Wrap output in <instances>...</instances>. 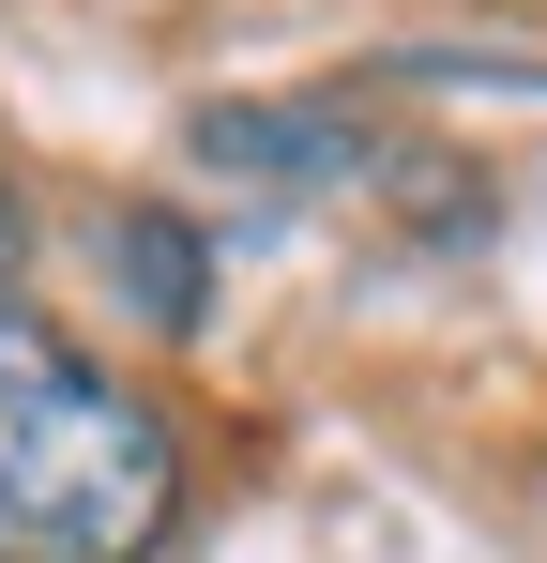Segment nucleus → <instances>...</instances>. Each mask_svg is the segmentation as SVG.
<instances>
[{"mask_svg":"<svg viewBox=\"0 0 547 563\" xmlns=\"http://www.w3.org/2000/svg\"><path fill=\"white\" fill-rule=\"evenodd\" d=\"M107 289H122V320L137 335H198L213 320V244H198V213H168V198H107Z\"/></svg>","mask_w":547,"mask_h":563,"instance_id":"obj_3","label":"nucleus"},{"mask_svg":"<svg viewBox=\"0 0 547 563\" xmlns=\"http://www.w3.org/2000/svg\"><path fill=\"white\" fill-rule=\"evenodd\" d=\"M182 168L198 184H244V198H289V213H320V198H380V184H426V153L350 92H228L182 122Z\"/></svg>","mask_w":547,"mask_h":563,"instance_id":"obj_2","label":"nucleus"},{"mask_svg":"<svg viewBox=\"0 0 547 563\" xmlns=\"http://www.w3.org/2000/svg\"><path fill=\"white\" fill-rule=\"evenodd\" d=\"M182 487L198 457L168 396L46 305H0V563H153L182 533Z\"/></svg>","mask_w":547,"mask_h":563,"instance_id":"obj_1","label":"nucleus"},{"mask_svg":"<svg viewBox=\"0 0 547 563\" xmlns=\"http://www.w3.org/2000/svg\"><path fill=\"white\" fill-rule=\"evenodd\" d=\"M31 260H46V229H31V184L0 168V305H31Z\"/></svg>","mask_w":547,"mask_h":563,"instance_id":"obj_4","label":"nucleus"}]
</instances>
